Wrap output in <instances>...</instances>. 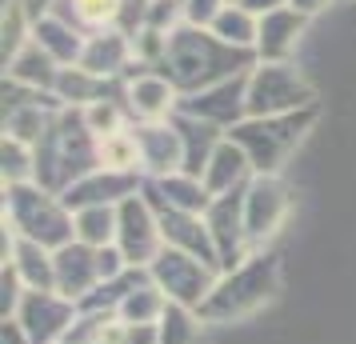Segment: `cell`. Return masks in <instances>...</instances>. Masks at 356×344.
I'll return each mask as SVG.
<instances>
[{
  "mask_svg": "<svg viewBox=\"0 0 356 344\" xmlns=\"http://www.w3.org/2000/svg\"><path fill=\"white\" fill-rule=\"evenodd\" d=\"M228 4H244V0H228Z\"/></svg>",
  "mask_w": 356,
  "mask_h": 344,
  "instance_id": "7402d4cb",
  "label": "cell"
},
{
  "mask_svg": "<svg viewBox=\"0 0 356 344\" xmlns=\"http://www.w3.org/2000/svg\"><path fill=\"white\" fill-rule=\"evenodd\" d=\"M212 33L220 36L232 49H248L257 52V36H260V17L248 13L244 4H225V13L212 20Z\"/></svg>",
  "mask_w": 356,
  "mask_h": 344,
  "instance_id": "ba28073f",
  "label": "cell"
},
{
  "mask_svg": "<svg viewBox=\"0 0 356 344\" xmlns=\"http://www.w3.org/2000/svg\"><path fill=\"white\" fill-rule=\"evenodd\" d=\"M88 129L100 132V136H113L116 132V108L108 104V100H100V104L88 108Z\"/></svg>",
  "mask_w": 356,
  "mask_h": 344,
  "instance_id": "ac0fdd59",
  "label": "cell"
},
{
  "mask_svg": "<svg viewBox=\"0 0 356 344\" xmlns=\"http://www.w3.org/2000/svg\"><path fill=\"white\" fill-rule=\"evenodd\" d=\"M257 52L232 49L225 44L212 28H196V24H180L168 36V56H164V72L168 81L180 88H204V84L241 76L244 68H252Z\"/></svg>",
  "mask_w": 356,
  "mask_h": 344,
  "instance_id": "6da1fadb",
  "label": "cell"
},
{
  "mask_svg": "<svg viewBox=\"0 0 356 344\" xmlns=\"http://www.w3.org/2000/svg\"><path fill=\"white\" fill-rule=\"evenodd\" d=\"M308 120H312V104L300 108V113H284V116H264V120H248L241 129H232V140L244 148V156L252 161V168H273L280 156H284V148L300 136Z\"/></svg>",
  "mask_w": 356,
  "mask_h": 344,
  "instance_id": "3957f363",
  "label": "cell"
},
{
  "mask_svg": "<svg viewBox=\"0 0 356 344\" xmlns=\"http://www.w3.org/2000/svg\"><path fill=\"white\" fill-rule=\"evenodd\" d=\"M8 76H13L17 84H29V88H56V81H60V65H56L36 40H29V44L13 56Z\"/></svg>",
  "mask_w": 356,
  "mask_h": 344,
  "instance_id": "52a82bcc",
  "label": "cell"
},
{
  "mask_svg": "<svg viewBox=\"0 0 356 344\" xmlns=\"http://www.w3.org/2000/svg\"><path fill=\"white\" fill-rule=\"evenodd\" d=\"M312 104V92L308 84L300 81V72L284 60H260L252 72H248V116L252 120H264V116H284L296 113V108H308Z\"/></svg>",
  "mask_w": 356,
  "mask_h": 344,
  "instance_id": "7a4b0ae2",
  "label": "cell"
},
{
  "mask_svg": "<svg viewBox=\"0 0 356 344\" xmlns=\"http://www.w3.org/2000/svg\"><path fill=\"white\" fill-rule=\"evenodd\" d=\"M305 13L296 8H276V13H264L260 17V36H257V56L260 60H284L296 44V36L305 33Z\"/></svg>",
  "mask_w": 356,
  "mask_h": 344,
  "instance_id": "5b68a950",
  "label": "cell"
},
{
  "mask_svg": "<svg viewBox=\"0 0 356 344\" xmlns=\"http://www.w3.org/2000/svg\"><path fill=\"white\" fill-rule=\"evenodd\" d=\"M4 60H13L29 40H33V20H29V13L20 8V0H8V8H4Z\"/></svg>",
  "mask_w": 356,
  "mask_h": 344,
  "instance_id": "30bf717a",
  "label": "cell"
},
{
  "mask_svg": "<svg viewBox=\"0 0 356 344\" xmlns=\"http://www.w3.org/2000/svg\"><path fill=\"white\" fill-rule=\"evenodd\" d=\"M244 8L264 17V13H276V8H289V0H244Z\"/></svg>",
  "mask_w": 356,
  "mask_h": 344,
  "instance_id": "ffe728a7",
  "label": "cell"
},
{
  "mask_svg": "<svg viewBox=\"0 0 356 344\" xmlns=\"http://www.w3.org/2000/svg\"><path fill=\"white\" fill-rule=\"evenodd\" d=\"M332 0H289V8H296V13H305V17H312V13H321V8H328Z\"/></svg>",
  "mask_w": 356,
  "mask_h": 344,
  "instance_id": "44dd1931",
  "label": "cell"
},
{
  "mask_svg": "<svg viewBox=\"0 0 356 344\" xmlns=\"http://www.w3.org/2000/svg\"><path fill=\"white\" fill-rule=\"evenodd\" d=\"M180 20H184V4L180 0H148L145 13V28H156V33H177Z\"/></svg>",
  "mask_w": 356,
  "mask_h": 344,
  "instance_id": "4fadbf2b",
  "label": "cell"
},
{
  "mask_svg": "<svg viewBox=\"0 0 356 344\" xmlns=\"http://www.w3.org/2000/svg\"><path fill=\"white\" fill-rule=\"evenodd\" d=\"M129 97H132V108L140 116H164L168 104H172V81H164V76H136Z\"/></svg>",
  "mask_w": 356,
  "mask_h": 344,
  "instance_id": "9c48e42d",
  "label": "cell"
},
{
  "mask_svg": "<svg viewBox=\"0 0 356 344\" xmlns=\"http://www.w3.org/2000/svg\"><path fill=\"white\" fill-rule=\"evenodd\" d=\"M33 40L49 52L60 68H76L81 65V52H84V40H88V36H81L76 33V24H68V20H60V17H44V20H36L33 24Z\"/></svg>",
  "mask_w": 356,
  "mask_h": 344,
  "instance_id": "8992f818",
  "label": "cell"
},
{
  "mask_svg": "<svg viewBox=\"0 0 356 344\" xmlns=\"http://www.w3.org/2000/svg\"><path fill=\"white\" fill-rule=\"evenodd\" d=\"M100 156H104L108 164H116V168H124V164L136 161V140L120 136V132H113V136H104V145H100Z\"/></svg>",
  "mask_w": 356,
  "mask_h": 344,
  "instance_id": "e0dca14e",
  "label": "cell"
},
{
  "mask_svg": "<svg viewBox=\"0 0 356 344\" xmlns=\"http://www.w3.org/2000/svg\"><path fill=\"white\" fill-rule=\"evenodd\" d=\"M132 36L120 33V28H97V33H88V40H84V52H81V65L84 72H92V76H113V72H120V68L129 65L132 56Z\"/></svg>",
  "mask_w": 356,
  "mask_h": 344,
  "instance_id": "277c9868",
  "label": "cell"
},
{
  "mask_svg": "<svg viewBox=\"0 0 356 344\" xmlns=\"http://www.w3.org/2000/svg\"><path fill=\"white\" fill-rule=\"evenodd\" d=\"M184 4V24H196V28H212V20L225 13L228 0H180Z\"/></svg>",
  "mask_w": 356,
  "mask_h": 344,
  "instance_id": "2e32d148",
  "label": "cell"
},
{
  "mask_svg": "<svg viewBox=\"0 0 356 344\" xmlns=\"http://www.w3.org/2000/svg\"><path fill=\"white\" fill-rule=\"evenodd\" d=\"M104 76H92L84 68H60V81H56V92L65 100H92L100 104V92H104Z\"/></svg>",
  "mask_w": 356,
  "mask_h": 344,
  "instance_id": "8fae6325",
  "label": "cell"
},
{
  "mask_svg": "<svg viewBox=\"0 0 356 344\" xmlns=\"http://www.w3.org/2000/svg\"><path fill=\"white\" fill-rule=\"evenodd\" d=\"M140 148H148V156L156 161V168H168V164L177 161V132L145 129L140 132Z\"/></svg>",
  "mask_w": 356,
  "mask_h": 344,
  "instance_id": "5bb4252c",
  "label": "cell"
},
{
  "mask_svg": "<svg viewBox=\"0 0 356 344\" xmlns=\"http://www.w3.org/2000/svg\"><path fill=\"white\" fill-rule=\"evenodd\" d=\"M244 148L241 145H220L216 152H212V168H209V181L216 184V188H225L228 181H236L244 168Z\"/></svg>",
  "mask_w": 356,
  "mask_h": 344,
  "instance_id": "7c38bea8",
  "label": "cell"
},
{
  "mask_svg": "<svg viewBox=\"0 0 356 344\" xmlns=\"http://www.w3.org/2000/svg\"><path fill=\"white\" fill-rule=\"evenodd\" d=\"M120 4L124 0H76V13L84 24H97V28H113L120 20Z\"/></svg>",
  "mask_w": 356,
  "mask_h": 344,
  "instance_id": "9a60e30c",
  "label": "cell"
},
{
  "mask_svg": "<svg viewBox=\"0 0 356 344\" xmlns=\"http://www.w3.org/2000/svg\"><path fill=\"white\" fill-rule=\"evenodd\" d=\"M20 8H24V13H29V20H44L52 13V8H56V0H20Z\"/></svg>",
  "mask_w": 356,
  "mask_h": 344,
  "instance_id": "d6986e66",
  "label": "cell"
}]
</instances>
